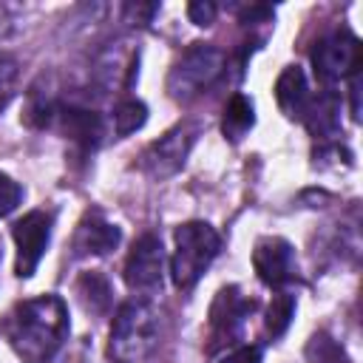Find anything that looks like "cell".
I'll list each match as a JSON object with an SVG mask.
<instances>
[{"label":"cell","instance_id":"cell-1","mask_svg":"<svg viewBox=\"0 0 363 363\" xmlns=\"http://www.w3.org/2000/svg\"><path fill=\"white\" fill-rule=\"evenodd\" d=\"M0 332L23 363H48L68 337V306L60 295H37L14 303Z\"/></svg>","mask_w":363,"mask_h":363},{"label":"cell","instance_id":"cell-2","mask_svg":"<svg viewBox=\"0 0 363 363\" xmlns=\"http://www.w3.org/2000/svg\"><path fill=\"white\" fill-rule=\"evenodd\" d=\"M162 337V315L145 298L128 301L116 309L108 332V357L113 363H142L147 360Z\"/></svg>","mask_w":363,"mask_h":363},{"label":"cell","instance_id":"cell-3","mask_svg":"<svg viewBox=\"0 0 363 363\" xmlns=\"http://www.w3.org/2000/svg\"><path fill=\"white\" fill-rule=\"evenodd\" d=\"M221 252V235L207 221H184L176 230V252L170 258V278L176 289H193Z\"/></svg>","mask_w":363,"mask_h":363},{"label":"cell","instance_id":"cell-4","mask_svg":"<svg viewBox=\"0 0 363 363\" xmlns=\"http://www.w3.org/2000/svg\"><path fill=\"white\" fill-rule=\"evenodd\" d=\"M224 51L213 43H193L167 74V94L176 102H190L207 91L224 71Z\"/></svg>","mask_w":363,"mask_h":363},{"label":"cell","instance_id":"cell-5","mask_svg":"<svg viewBox=\"0 0 363 363\" xmlns=\"http://www.w3.org/2000/svg\"><path fill=\"white\" fill-rule=\"evenodd\" d=\"M196 139H199V125L196 122L173 125L164 136H159L156 142H150L145 147V153L139 156V170L153 182L170 179L173 173H179L184 167Z\"/></svg>","mask_w":363,"mask_h":363},{"label":"cell","instance_id":"cell-6","mask_svg":"<svg viewBox=\"0 0 363 363\" xmlns=\"http://www.w3.org/2000/svg\"><path fill=\"white\" fill-rule=\"evenodd\" d=\"M164 269H167V258H164L162 238L153 235V233H142L133 241V247L125 258V284H128V289L142 295V298L156 295L162 289Z\"/></svg>","mask_w":363,"mask_h":363},{"label":"cell","instance_id":"cell-7","mask_svg":"<svg viewBox=\"0 0 363 363\" xmlns=\"http://www.w3.org/2000/svg\"><path fill=\"white\" fill-rule=\"evenodd\" d=\"M312 65L320 82L332 85L360 71V40L352 31H332L312 48Z\"/></svg>","mask_w":363,"mask_h":363},{"label":"cell","instance_id":"cell-8","mask_svg":"<svg viewBox=\"0 0 363 363\" xmlns=\"http://www.w3.org/2000/svg\"><path fill=\"white\" fill-rule=\"evenodd\" d=\"M11 235L17 244L14 269L20 278H31L48 250V241H51V216L45 210H28L23 218L14 221Z\"/></svg>","mask_w":363,"mask_h":363},{"label":"cell","instance_id":"cell-9","mask_svg":"<svg viewBox=\"0 0 363 363\" xmlns=\"http://www.w3.org/2000/svg\"><path fill=\"white\" fill-rule=\"evenodd\" d=\"M252 269L267 286H284L295 275V250L281 235H264L252 250Z\"/></svg>","mask_w":363,"mask_h":363},{"label":"cell","instance_id":"cell-10","mask_svg":"<svg viewBox=\"0 0 363 363\" xmlns=\"http://www.w3.org/2000/svg\"><path fill=\"white\" fill-rule=\"evenodd\" d=\"M255 309V301L247 298L238 286H224L218 289L213 306H210V332L216 340H233L238 329L244 326V318Z\"/></svg>","mask_w":363,"mask_h":363},{"label":"cell","instance_id":"cell-11","mask_svg":"<svg viewBox=\"0 0 363 363\" xmlns=\"http://www.w3.org/2000/svg\"><path fill=\"white\" fill-rule=\"evenodd\" d=\"M122 241V233L113 221H108L99 210H88L74 233V252L77 255H108Z\"/></svg>","mask_w":363,"mask_h":363},{"label":"cell","instance_id":"cell-12","mask_svg":"<svg viewBox=\"0 0 363 363\" xmlns=\"http://www.w3.org/2000/svg\"><path fill=\"white\" fill-rule=\"evenodd\" d=\"M275 102L284 111V116L289 119H301L306 105H309V85H306V74L298 65H286L281 71V77L275 79Z\"/></svg>","mask_w":363,"mask_h":363},{"label":"cell","instance_id":"cell-13","mask_svg":"<svg viewBox=\"0 0 363 363\" xmlns=\"http://www.w3.org/2000/svg\"><path fill=\"white\" fill-rule=\"evenodd\" d=\"M301 119H303V125L309 128L312 136H318V139L335 136L337 128H340V99H337V94H332L326 88L318 96H309V105H306Z\"/></svg>","mask_w":363,"mask_h":363},{"label":"cell","instance_id":"cell-14","mask_svg":"<svg viewBox=\"0 0 363 363\" xmlns=\"http://www.w3.org/2000/svg\"><path fill=\"white\" fill-rule=\"evenodd\" d=\"M255 125V105L244 94H233L230 102L224 105V119H221V133L230 142H241L250 128Z\"/></svg>","mask_w":363,"mask_h":363},{"label":"cell","instance_id":"cell-15","mask_svg":"<svg viewBox=\"0 0 363 363\" xmlns=\"http://www.w3.org/2000/svg\"><path fill=\"white\" fill-rule=\"evenodd\" d=\"M77 295L82 301V306L94 315H105L113 303V289H111V281L102 275V272H82L77 278Z\"/></svg>","mask_w":363,"mask_h":363},{"label":"cell","instance_id":"cell-16","mask_svg":"<svg viewBox=\"0 0 363 363\" xmlns=\"http://www.w3.org/2000/svg\"><path fill=\"white\" fill-rule=\"evenodd\" d=\"M292 318H295V295H289V292H278V295H272L269 309H267V318H264V329H267V335H269L272 340H278V337L289 329Z\"/></svg>","mask_w":363,"mask_h":363},{"label":"cell","instance_id":"cell-17","mask_svg":"<svg viewBox=\"0 0 363 363\" xmlns=\"http://www.w3.org/2000/svg\"><path fill=\"white\" fill-rule=\"evenodd\" d=\"M145 119H147V108L139 99H122L113 108V130H116V136L136 133L145 125Z\"/></svg>","mask_w":363,"mask_h":363},{"label":"cell","instance_id":"cell-18","mask_svg":"<svg viewBox=\"0 0 363 363\" xmlns=\"http://www.w3.org/2000/svg\"><path fill=\"white\" fill-rule=\"evenodd\" d=\"M306 357H309V363H352L349 354L326 332L312 335V340L306 346Z\"/></svg>","mask_w":363,"mask_h":363},{"label":"cell","instance_id":"cell-19","mask_svg":"<svg viewBox=\"0 0 363 363\" xmlns=\"http://www.w3.org/2000/svg\"><path fill=\"white\" fill-rule=\"evenodd\" d=\"M17 88V62L9 54H0V111L11 102Z\"/></svg>","mask_w":363,"mask_h":363},{"label":"cell","instance_id":"cell-20","mask_svg":"<svg viewBox=\"0 0 363 363\" xmlns=\"http://www.w3.org/2000/svg\"><path fill=\"white\" fill-rule=\"evenodd\" d=\"M20 201H23V187L11 176L0 173V218L9 216L11 210H17Z\"/></svg>","mask_w":363,"mask_h":363},{"label":"cell","instance_id":"cell-21","mask_svg":"<svg viewBox=\"0 0 363 363\" xmlns=\"http://www.w3.org/2000/svg\"><path fill=\"white\" fill-rule=\"evenodd\" d=\"M218 363H261V346H235Z\"/></svg>","mask_w":363,"mask_h":363},{"label":"cell","instance_id":"cell-22","mask_svg":"<svg viewBox=\"0 0 363 363\" xmlns=\"http://www.w3.org/2000/svg\"><path fill=\"white\" fill-rule=\"evenodd\" d=\"M216 11H218L216 3H201V0H199V3H190V6H187V17H190L196 26H210V23L216 20Z\"/></svg>","mask_w":363,"mask_h":363}]
</instances>
